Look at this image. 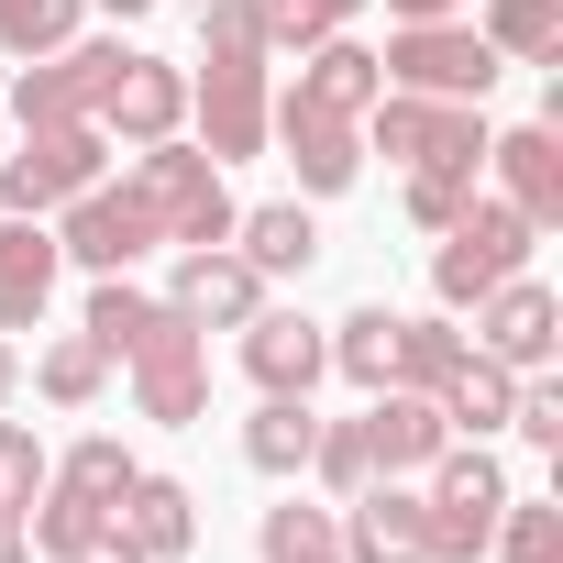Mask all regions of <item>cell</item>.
<instances>
[{"mask_svg": "<svg viewBox=\"0 0 563 563\" xmlns=\"http://www.w3.org/2000/svg\"><path fill=\"white\" fill-rule=\"evenodd\" d=\"M133 199H144V221H155V243H232V177L199 155V144H133V177H122Z\"/></svg>", "mask_w": 563, "mask_h": 563, "instance_id": "cell-1", "label": "cell"}, {"mask_svg": "<svg viewBox=\"0 0 563 563\" xmlns=\"http://www.w3.org/2000/svg\"><path fill=\"white\" fill-rule=\"evenodd\" d=\"M365 144H376V155H398V166L486 177V100H409V89H376Z\"/></svg>", "mask_w": 563, "mask_h": 563, "instance_id": "cell-2", "label": "cell"}, {"mask_svg": "<svg viewBox=\"0 0 563 563\" xmlns=\"http://www.w3.org/2000/svg\"><path fill=\"white\" fill-rule=\"evenodd\" d=\"M122 376H133V409H144L155 431H188V420L210 409V332L155 299V321L122 343Z\"/></svg>", "mask_w": 563, "mask_h": 563, "instance_id": "cell-3", "label": "cell"}, {"mask_svg": "<svg viewBox=\"0 0 563 563\" xmlns=\"http://www.w3.org/2000/svg\"><path fill=\"white\" fill-rule=\"evenodd\" d=\"M111 177V133L100 122H34L23 133V155L0 166V210L12 221H56L78 188H100Z\"/></svg>", "mask_w": 563, "mask_h": 563, "instance_id": "cell-4", "label": "cell"}, {"mask_svg": "<svg viewBox=\"0 0 563 563\" xmlns=\"http://www.w3.org/2000/svg\"><path fill=\"white\" fill-rule=\"evenodd\" d=\"M265 111H276L265 45H210V78H188L199 155H210V166H243V155H265Z\"/></svg>", "mask_w": 563, "mask_h": 563, "instance_id": "cell-5", "label": "cell"}, {"mask_svg": "<svg viewBox=\"0 0 563 563\" xmlns=\"http://www.w3.org/2000/svg\"><path fill=\"white\" fill-rule=\"evenodd\" d=\"M497 497H508V464H497L486 442H442V453H431V475H420V508H431V563H486Z\"/></svg>", "mask_w": 563, "mask_h": 563, "instance_id": "cell-6", "label": "cell"}, {"mask_svg": "<svg viewBox=\"0 0 563 563\" xmlns=\"http://www.w3.org/2000/svg\"><path fill=\"white\" fill-rule=\"evenodd\" d=\"M530 243H541V232H530L508 199H464V221L431 232V299H442V310H475L497 276L530 265Z\"/></svg>", "mask_w": 563, "mask_h": 563, "instance_id": "cell-7", "label": "cell"}, {"mask_svg": "<svg viewBox=\"0 0 563 563\" xmlns=\"http://www.w3.org/2000/svg\"><path fill=\"white\" fill-rule=\"evenodd\" d=\"M376 67H387V89H409V100H486V89L508 78L497 45H486L464 12H453V23H398Z\"/></svg>", "mask_w": 563, "mask_h": 563, "instance_id": "cell-8", "label": "cell"}, {"mask_svg": "<svg viewBox=\"0 0 563 563\" xmlns=\"http://www.w3.org/2000/svg\"><path fill=\"white\" fill-rule=\"evenodd\" d=\"M122 34H67L56 56H23V78H12V122L34 133V122H100V89L122 78Z\"/></svg>", "mask_w": 563, "mask_h": 563, "instance_id": "cell-9", "label": "cell"}, {"mask_svg": "<svg viewBox=\"0 0 563 563\" xmlns=\"http://www.w3.org/2000/svg\"><path fill=\"white\" fill-rule=\"evenodd\" d=\"M464 343H475L486 365H508V376H552V354H563V299L519 265V276H497V288L475 299V332H464Z\"/></svg>", "mask_w": 563, "mask_h": 563, "instance_id": "cell-10", "label": "cell"}, {"mask_svg": "<svg viewBox=\"0 0 563 563\" xmlns=\"http://www.w3.org/2000/svg\"><path fill=\"white\" fill-rule=\"evenodd\" d=\"M56 254L67 265H89V276H133L144 254H155V221H144V199L133 188H78L67 210H56Z\"/></svg>", "mask_w": 563, "mask_h": 563, "instance_id": "cell-11", "label": "cell"}, {"mask_svg": "<svg viewBox=\"0 0 563 563\" xmlns=\"http://www.w3.org/2000/svg\"><path fill=\"white\" fill-rule=\"evenodd\" d=\"M232 354H243V376H254V398H310L321 376H332V332L310 321V310H254L243 332H232Z\"/></svg>", "mask_w": 563, "mask_h": 563, "instance_id": "cell-12", "label": "cell"}, {"mask_svg": "<svg viewBox=\"0 0 563 563\" xmlns=\"http://www.w3.org/2000/svg\"><path fill=\"white\" fill-rule=\"evenodd\" d=\"M332 519H343V563H431V508H420V486H409V475L354 486Z\"/></svg>", "mask_w": 563, "mask_h": 563, "instance_id": "cell-13", "label": "cell"}, {"mask_svg": "<svg viewBox=\"0 0 563 563\" xmlns=\"http://www.w3.org/2000/svg\"><path fill=\"white\" fill-rule=\"evenodd\" d=\"M166 310H177V321H199V332H243V321L265 310V276H254L232 243H177Z\"/></svg>", "mask_w": 563, "mask_h": 563, "instance_id": "cell-14", "label": "cell"}, {"mask_svg": "<svg viewBox=\"0 0 563 563\" xmlns=\"http://www.w3.org/2000/svg\"><path fill=\"white\" fill-rule=\"evenodd\" d=\"M265 144H288L299 199H343V188L365 177V122H332V111H299V100L265 111Z\"/></svg>", "mask_w": 563, "mask_h": 563, "instance_id": "cell-15", "label": "cell"}, {"mask_svg": "<svg viewBox=\"0 0 563 563\" xmlns=\"http://www.w3.org/2000/svg\"><path fill=\"white\" fill-rule=\"evenodd\" d=\"M100 133H122V144H166V133H188V67H166V56H122V78L100 89Z\"/></svg>", "mask_w": 563, "mask_h": 563, "instance_id": "cell-16", "label": "cell"}, {"mask_svg": "<svg viewBox=\"0 0 563 563\" xmlns=\"http://www.w3.org/2000/svg\"><path fill=\"white\" fill-rule=\"evenodd\" d=\"M486 166H497V199H508L530 232H552V221H563V133H552V122L486 133Z\"/></svg>", "mask_w": 563, "mask_h": 563, "instance_id": "cell-17", "label": "cell"}, {"mask_svg": "<svg viewBox=\"0 0 563 563\" xmlns=\"http://www.w3.org/2000/svg\"><path fill=\"white\" fill-rule=\"evenodd\" d=\"M453 442V420H442V398H420V387H376L365 398V464L376 475H431V453Z\"/></svg>", "mask_w": 563, "mask_h": 563, "instance_id": "cell-18", "label": "cell"}, {"mask_svg": "<svg viewBox=\"0 0 563 563\" xmlns=\"http://www.w3.org/2000/svg\"><path fill=\"white\" fill-rule=\"evenodd\" d=\"M376 89H387L376 45H354V34H321V45L299 56V78L276 89V100H299V111H332V122H365V111H376Z\"/></svg>", "mask_w": 563, "mask_h": 563, "instance_id": "cell-19", "label": "cell"}, {"mask_svg": "<svg viewBox=\"0 0 563 563\" xmlns=\"http://www.w3.org/2000/svg\"><path fill=\"white\" fill-rule=\"evenodd\" d=\"M111 519H122V541H133L144 563H177V552L199 541V497H188L177 475H155V464H133V486L111 497Z\"/></svg>", "mask_w": 563, "mask_h": 563, "instance_id": "cell-20", "label": "cell"}, {"mask_svg": "<svg viewBox=\"0 0 563 563\" xmlns=\"http://www.w3.org/2000/svg\"><path fill=\"white\" fill-rule=\"evenodd\" d=\"M56 276H67L56 221H0V332H34L45 299H56Z\"/></svg>", "mask_w": 563, "mask_h": 563, "instance_id": "cell-21", "label": "cell"}, {"mask_svg": "<svg viewBox=\"0 0 563 563\" xmlns=\"http://www.w3.org/2000/svg\"><path fill=\"white\" fill-rule=\"evenodd\" d=\"M232 254L276 288V276H310L321 232H310V210H299V199H265V210H232Z\"/></svg>", "mask_w": 563, "mask_h": 563, "instance_id": "cell-22", "label": "cell"}, {"mask_svg": "<svg viewBox=\"0 0 563 563\" xmlns=\"http://www.w3.org/2000/svg\"><path fill=\"white\" fill-rule=\"evenodd\" d=\"M431 398H442L453 442H486V431H508V398H519V376H508V365H486V354L464 343V365H453V376H442Z\"/></svg>", "mask_w": 563, "mask_h": 563, "instance_id": "cell-23", "label": "cell"}, {"mask_svg": "<svg viewBox=\"0 0 563 563\" xmlns=\"http://www.w3.org/2000/svg\"><path fill=\"white\" fill-rule=\"evenodd\" d=\"M310 442H321L310 398H254V420H243V464L254 475H310Z\"/></svg>", "mask_w": 563, "mask_h": 563, "instance_id": "cell-24", "label": "cell"}, {"mask_svg": "<svg viewBox=\"0 0 563 563\" xmlns=\"http://www.w3.org/2000/svg\"><path fill=\"white\" fill-rule=\"evenodd\" d=\"M475 34L497 45V67H552L563 56V0H486Z\"/></svg>", "mask_w": 563, "mask_h": 563, "instance_id": "cell-25", "label": "cell"}, {"mask_svg": "<svg viewBox=\"0 0 563 563\" xmlns=\"http://www.w3.org/2000/svg\"><path fill=\"white\" fill-rule=\"evenodd\" d=\"M254 552H265V563H343V519L310 508V497H276V508L254 519Z\"/></svg>", "mask_w": 563, "mask_h": 563, "instance_id": "cell-26", "label": "cell"}, {"mask_svg": "<svg viewBox=\"0 0 563 563\" xmlns=\"http://www.w3.org/2000/svg\"><path fill=\"white\" fill-rule=\"evenodd\" d=\"M464 365V332H453V310H398V365H387V387H442Z\"/></svg>", "mask_w": 563, "mask_h": 563, "instance_id": "cell-27", "label": "cell"}, {"mask_svg": "<svg viewBox=\"0 0 563 563\" xmlns=\"http://www.w3.org/2000/svg\"><path fill=\"white\" fill-rule=\"evenodd\" d=\"M486 552H497V563H563V508L508 486V497H497V530H486Z\"/></svg>", "mask_w": 563, "mask_h": 563, "instance_id": "cell-28", "label": "cell"}, {"mask_svg": "<svg viewBox=\"0 0 563 563\" xmlns=\"http://www.w3.org/2000/svg\"><path fill=\"white\" fill-rule=\"evenodd\" d=\"M365 0H254V23H265V56H310L321 34H354Z\"/></svg>", "mask_w": 563, "mask_h": 563, "instance_id": "cell-29", "label": "cell"}, {"mask_svg": "<svg viewBox=\"0 0 563 563\" xmlns=\"http://www.w3.org/2000/svg\"><path fill=\"white\" fill-rule=\"evenodd\" d=\"M387 365H398V310H354V321H332V376H354V387L376 398Z\"/></svg>", "mask_w": 563, "mask_h": 563, "instance_id": "cell-30", "label": "cell"}, {"mask_svg": "<svg viewBox=\"0 0 563 563\" xmlns=\"http://www.w3.org/2000/svg\"><path fill=\"white\" fill-rule=\"evenodd\" d=\"M34 387H45V398H56V409H89V398H100V387H111V354H100V343H89V332H56V343H45V354H34Z\"/></svg>", "mask_w": 563, "mask_h": 563, "instance_id": "cell-31", "label": "cell"}, {"mask_svg": "<svg viewBox=\"0 0 563 563\" xmlns=\"http://www.w3.org/2000/svg\"><path fill=\"white\" fill-rule=\"evenodd\" d=\"M89 530H111V508H100V497H78V486H56V475H45V497H34V508H23V541H34V552H56V563H67V552H78V541H89Z\"/></svg>", "mask_w": 563, "mask_h": 563, "instance_id": "cell-32", "label": "cell"}, {"mask_svg": "<svg viewBox=\"0 0 563 563\" xmlns=\"http://www.w3.org/2000/svg\"><path fill=\"white\" fill-rule=\"evenodd\" d=\"M89 23V0H0V56H56Z\"/></svg>", "mask_w": 563, "mask_h": 563, "instance_id": "cell-33", "label": "cell"}, {"mask_svg": "<svg viewBox=\"0 0 563 563\" xmlns=\"http://www.w3.org/2000/svg\"><path fill=\"white\" fill-rule=\"evenodd\" d=\"M45 475H56V486H78V497H100V508H111V497H122V486H133V453H122V442H111V431H89V442H67V453H56V464H45Z\"/></svg>", "mask_w": 563, "mask_h": 563, "instance_id": "cell-34", "label": "cell"}, {"mask_svg": "<svg viewBox=\"0 0 563 563\" xmlns=\"http://www.w3.org/2000/svg\"><path fill=\"white\" fill-rule=\"evenodd\" d=\"M310 475L332 486V508H343L354 486H376V464H365V420H321V442H310Z\"/></svg>", "mask_w": 563, "mask_h": 563, "instance_id": "cell-35", "label": "cell"}, {"mask_svg": "<svg viewBox=\"0 0 563 563\" xmlns=\"http://www.w3.org/2000/svg\"><path fill=\"white\" fill-rule=\"evenodd\" d=\"M45 464H56V453H45L23 420H0V508H34V497H45Z\"/></svg>", "mask_w": 563, "mask_h": 563, "instance_id": "cell-36", "label": "cell"}, {"mask_svg": "<svg viewBox=\"0 0 563 563\" xmlns=\"http://www.w3.org/2000/svg\"><path fill=\"white\" fill-rule=\"evenodd\" d=\"M508 431H519L530 453H563V387H552V376H519V398H508Z\"/></svg>", "mask_w": 563, "mask_h": 563, "instance_id": "cell-37", "label": "cell"}, {"mask_svg": "<svg viewBox=\"0 0 563 563\" xmlns=\"http://www.w3.org/2000/svg\"><path fill=\"white\" fill-rule=\"evenodd\" d=\"M464 199H475V177H442V166H409V221H420V232H453V221H464Z\"/></svg>", "mask_w": 563, "mask_h": 563, "instance_id": "cell-38", "label": "cell"}, {"mask_svg": "<svg viewBox=\"0 0 563 563\" xmlns=\"http://www.w3.org/2000/svg\"><path fill=\"white\" fill-rule=\"evenodd\" d=\"M67 563H144V552H133V541H122V519H111V530H89Z\"/></svg>", "mask_w": 563, "mask_h": 563, "instance_id": "cell-39", "label": "cell"}, {"mask_svg": "<svg viewBox=\"0 0 563 563\" xmlns=\"http://www.w3.org/2000/svg\"><path fill=\"white\" fill-rule=\"evenodd\" d=\"M387 12H398V23H453L464 0H387Z\"/></svg>", "mask_w": 563, "mask_h": 563, "instance_id": "cell-40", "label": "cell"}, {"mask_svg": "<svg viewBox=\"0 0 563 563\" xmlns=\"http://www.w3.org/2000/svg\"><path fill=\"white\" fill-rule=\"evenodd\" d=\"M0 563H34V541H23V519L0 508Z\"/></svg>", "mask_w": 563, "mask_h": 563, "instance_id": "cell-41", "label": "cell"}, {"mask_svg": "<svg viewBox=\"0 0 563 563\" xmlns=\"http://www.w3.org/2000/svg\"><path fill=\"white\" fill-rule=\"evenodd\" d=\"M12 387H23V354H12V343H0V409H12Z\"/></svg>", "mask_w": 563, "mask_h": 563, "instance_id": "cell-42", "label": "cell"}, {"mask_svg": "<svg viewBox=\"0 0 563 563\" xmlns=\"http://www.w3.org/2000/svg\"><path fill=\"white\" fill-rule=\"evenodd\" d=\"M100 12H122V23H133V12H155V0H100Z\"/></svg>", "mask_w": 563, "mask_h": 563, "instance_id": "cell-43", "label": "cell"}, {"mask_svg": "<svg viewBox=\"0 0 563 563\" xmlns=\"http://www.w3.org/2000/svg\"><path fill=\"white\" fill-rule=\"evenodd\" d=\"M12 519H23V508H12Z\"/></svg>", "mask_w": 563, "mask_h": 563, "instance_id": "cell-44", "label": "cell"}]
</instances>
